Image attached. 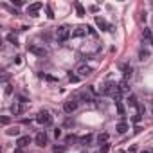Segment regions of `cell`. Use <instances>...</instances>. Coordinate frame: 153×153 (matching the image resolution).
<instances>
[{
    "instance_id": "9",
    "label": "cell",
    "mask_w": 153,
    "mask_h": 153,
    "mask_svg": "<svg viewBox=\"0 0 153 153\" xmlns=\"http://www.w3.org/2000/svg\"><path fill=\"white\" fill-rule=\"evenodd\" d=\"M96 25H97L101 31H110V24H108L104 18H101V16H96Z\"/></svg>"
},
{
    "instance_id": "21",
    "label": "cell",
    "mask_w": 153,
    "mask_h": 153,
    "mask_svg": "<svg viewBox=\"0 0 153 153\" xmlns=\"http://www.w3.org/2000/svg\"><path fill=\"white\" fill-rule=\"evenodd\" d=\"M144 38H146L148 41H151V43H153V34H151V31H149L148 27L144 29Z\"/></svg>"
},
{
    "instance_id": "7",
    "label": "cell",
    "mask_w": 153,
    "mask_h": 153,
    "mask_svg": "<svg viewBox=\"0 0 153 153\" xmlns=\"http://www.w3.org/2000/svg\"><path fill=\"white\" fill-rule=\"evenodd\" d=\"M43 7V4L41 2H36V4H31V6H27V15L29 16H38V11Z\"/></svg>"
},
{
    "instance_id": "32",
    "label": "cell",
    "mask_w": 153,
    "mask_h": 153,
    "mask_svg": "<svg viewBox=\"0 0 153 153\" xmlns=\"http://www.w3.org/2000/svg\"><path fill=\"white\" fill-rule=\"evenodd\" d=\"M54 135H56V139L61 137V130H54Z\"/></svg>"
},
{
    "instance_id": "34",
    "label": "cell",
    "mask_w": 153,
    "mask_h": 153,
    "mask_svg": "<svg viewBox=\"0 0 153 153\" xmlns=\"http://www.w3.org/2000/svg\"><path fill=\"white\" fill-rule=\"evenodd\" d=\"M15 63H16V65H20V63H22V59H20V56H16V58H15Z\"/></svg>"
},
{
    "instance_id": "25",
    "label": "cell",
    "mask_w": 153,
    "mask_h": 153,
    "mask_svg": "<svg viewBox=\"0 0 153 153\" xmlns=\"http://www.w3.org/2000/svg\"><path fill=\"white\" fill-rule=\"evenodd\" d=\"M69 79H70V81H74V83H78V81H79L81 78H79L78 74H69Z\"/></svg>"
},
{
    "instance_id": "26",
    "label": "cell",
    "mask_w": 153,
    "mask_h": 153,
    "mask_svg": "<svg viewBox=\"0 0 153 153\" xmlns=\"http://www.w3.org/2000/svg\"><path fill=\"white\" fill-rule=\"evenodd\" d=\"M86 33H88L90 36H96V31H94V29H92L90 25H86Z\"/></svg>"
},
{
    "instance_id": "8",
    "label": "cell",
    "mask_w": 153,
    "mask_h": 153,
    "mask_svg": "<svg viewBox=\"0 0 153 153\" xmlns=\"http://www.w3.org/2000/svg\"><path fill=\"white\" fill-rule=\"evenodd\" d=\"M34 142H36L38 146H45V144L49 142V137H47V133H45V132H40V133L34 137Z\"/></svg>"
},
{
    "instance_id": "18",
    "label": "cell",
    "mask_w": 153,
    "mask_h": 153,
    "mask_svg": "<svg viewBox=\"0 0 153 153\" xmlns=\"http://www.w3.org/2000/svg\"><path fill=\"white\" fill-rule=\"evenodd\" d=\"M108 139H110V137H108V133H99L97 142H99V144H106V142H108Z\"/></svg>"
},
{
    "instance_id": "13",
    "label": "cell",
    "mask_w": 153,
    "mask_h": 153,
    "mask_svg": "<svg viewBox=\"0 0 153 153\" xmlns=\"http://www.w3.org/2000/svg\"><path fill=\"white\" fill-rule=\"evenodd\" d=\"M115 130H117L119 133H126V132H128V124H126V123L123 121V123H119V124L115 126Z\"/></svg>"
},
{
    "instance_id": "20",
    "label": "cell",
    "mask_w": 153,
    "mask_h": 153,
    "mask_svg": "<svg viewBox=\"0 0 153 153\" xmlns=\"http://www.w3.org/2000/svg\"><path fill=\"white\" fill-rule=\"evenodd\" d=\"M74 6H76V11H78V15H79V16H83V15H85V7H83L79 2H76Z\"/></svg>"
},
{
    "instance_id": "35",
    "label": "cell",
    "mask_w": 153,
    "mask_h": 153,
    "mask_svg": "<svg viewBox=\"0 0 153 153\" xmlns=\"http://www.w3.org/2000/svg\"><path fill=\"white\" fill-rule=\"evenodd\" d=\"M15 153H24V151H22V148H16V149H15Z\"/></svg>"
},
{
    "instance_id": "30",
    "label": "cell",
    "mask_w": 153,
    "mask_h": 153,
    "mask_svg": "<svg viewBox=\"0 0 153 153\" xmlns=\"http://www.w3.org/2000/svg\"><path fill=\"white\" fill-rule=\"evenodd\" d=\"M2 124H4V126L9 124V117H2Z\"/></svg>"
},
{
    "instance_id": "27",
    "label": "cell",
    "mask_w": 153,
    "mask_h": 153,
    "mask_svg": "<svg viewBox=\"0 0 153 153\" xmlns=\"http://www.w3.org/2000/svg\"><path fill=\"white\" fill-rule=\"evenodd\" d=\"M15 6H24V0H13Z\"/></svg>"
},
{
    "instance_id": "1",
    "label": "cell",
    "mask_w": 153,
    "mask_h": 153,
    "mask_svg": "<svg viewBox=\"0 0 153 153\" xmlns=\"http://www.w3.org/2000/svg\"><path fill=\"white\" fill-rule=\"evenodd\" d=\"M70 36H72V31H70L69 25H59V27L56 29V40H58L59 43H65Z\"/></svg>"
},
{
    "instance_id": "3",
    "label": "cell",
    "mask_w": 153,
    "mask_h": 153,
    "mask_svg": "<svg viewBox=\"0 0 153 153\" xmlns=\"http://www.w3.org/2000/svg\"><path fill=\"white\" fill-rule=\"evenodd\" d=\"M36 123L41 124V126H51L52 124V115L47 110H40L38 115H36Z\"/></svg>"
},
{
    "instance_id": "16",
    "label": "cell",
    "mask_w": 153,
    "mask_h": 153,
    "mask_svg": "<svg viewBox=\"0 0 153 153\" xmlns=\"http://www.w3.org/2000/svg\"><path fill=\"white\" fill-rule=\"evenodd\" d=\"M123 70H124V78H126V79L133 76V70H132V67H128V65H123Z\"/></svg>"
},
{
    "instance_id": "4",
    "label": "cell",
    "mask_w": 153,
    "mask_h": 153,
    "mask_svg": "<svg viewBox=\"0 0 153 153\" xmlns=\"http://www.w3.org/2000/svg\"><path fill=\"white\" fill-rule=\"evenodd\" d=\"M78 104H79V101L76 99V97H72V99H69V101H65V104H63V110L67 112V114H72L76 108H78Z\"/></svg>"
},
{
    "instance_id": "5",
    "label": "cell",
    "mask_w": 153,
    "mask_h": 153,
    "mask_svg": "<svg viewBox=\"0 0 153 153\" xmlns=\"http://www.w3.org/2000/svg\"><path fill=\"white\" fill-rule=\"evenodd\" d=\"M27 49H29V52H33V54H36V56H45V54H47V49L36 45V43H31Z\"/></svg>"
},
{
    "instance_id": "19",
    "label": "cell",
    "mask_w": 153,
    "mask_h": 153,
    "mask_svg": "<svg viewBox=\"0 0 153 153\" xmlns=\"http://www.w3.org/2000/svg\"><path fill=\"white\" fill-rule=\"evenodd\" d=\"M6 38H7V41H11V43H13V45H18V38H16V36H15L13 33H9V34H7Z\"/></svg>"
},
{
    "instance_id": "11",
    "label": "cell",
    "mask_w": 153,
    "mask_h": 153,
    "mask_svg": "<svg viewBox=\"0 0 153 153\" xmlns=\"http://www.w3.org/2000/svg\"><path fill=\"white\" fill-rule=\"evenodd\" d=\"M86 34V25H79V27H76L74 31H72V36L74 38H81V36H85Z\"/></svg>"
},
{
    "instance_id": "31",
    "label": "cell",
    "mask_w": 153,
    "mask_h": 153,
    "mask_svg": "<svg viewBox=\"0 0 153 153\" xmlns=\"http://www.w3.org/2000/svg\"><path fill=\"white\" fill-rule=\"evenodd\" d=\"M74 141H76V137H74V135H69V137H67V142H74Z\"/></svg>"
},
{
    "instance_id": "2",
    "label": "cell",
    "mask_w": 153,
    "mask_h": 153,
    "mask_svg": "<svg viewBox=\"0 0 153 153\" xmlns=\"http://www.w3.org/2000/svg\"><path fill=\"white\" fill-rule=\"evenodd\" d=\"M101 94H103V96H112V97H115V96L119 94V85H115V83H112V81L104 83V86L101 88Z\"/></svg>"
},
{
    "instance_id": "28",
    "label": "cell",
    "mask_w": 153,
    "mask_h": 153,
    "mask_svg": "<svg viewBox=\"0 0 153 153\" xmlns=\"http://www.w3.org/2000/svg\"><path fill=\"white\" fill-rule=\"evenodd\" d=\"M63 151H65V148H58V146L54 148V153H63Z\"/></svg>"
},
{
    "instance_id": "36",
    "label": "cell",
    "mask_w": 153,
    "mask_h": 153,
    "mask_svg": "<svg viewBox=\"0 0 153 153\" xmlns=\"http://www.w3.org/2000/svg\"><path fill=\"white\" fill-rule=\"evenodd\" d=\"M142 153H146V151H142Z\"/></svg>"
},
{
    "instance_id": "15",
    "label": "cell",
    "mask_w": 153,
    "mask_h": 153,
    "mask_svg": "<svg viewBox=\"0 0 153 153\" xmlns=\"http://www.w3.org/2000/svg\"><path fill=\"white\" fill-rule=\"evenodd\" d=\"M6 133L7 135H20V128L18 126H11V128L6 130Z\"/></svg>"
},
{
    "instance_id": "33",
    "label": "cell",
    "mask_w": 153,
    "mask_h": 153,
    "mask_svg": "<svg viewBox=\"0 0 153 153\" xmlns=\"http://www.w3.org/2000/svg\"><path fill=\"white\" fill-rule=\"evenodd\" d=\"M6 94H7V96L11 94V86H9V85H6Z\"/></svg>"
},
{
    "instance_id": "29",
    "label": "cell",
    "mask_w": 153,
    "mask_h": 153,
    "mask_svg": "<svg viewBox=\"0 0 153 153\" xmlns=\"http://www.w3.org/2000/svg\"><path fill=\"white\" fill-rule=\"evenodd\" d=\"M41 76H43V74H41ZM43 78L49 79V81H56V78H54V76H43Z\"/></svg>"
},
{
    "instance_id": "23",
    "label": "cell",
    "mask_w": 153,
    "mask_h": 153,
    "mask_svg": "<svg viewBox=\"0 0 153 153\" xmlns=\"http://www.w3.org/2000/svg\"><path fill=\"white\" fill-rule=\"evenodd\" d=\"M119 92H128V83L126 81H121L119 83Z\"/></svg>"
},
{
    "instance_id": "22",
    "label": "cell",
    "mask_w": 153,
    "mask_h": 153,
    "mask_svg": "<svg viewBox=\"0 0 153 153\" xmlns=\"http://www.w3.org/2000/svg\"><path fill=\"white\" fill-rule=\"evenodd\" d=\"M128 104H130V106H133V108L137 106V99H135V96H128Z\"/></svg>"
},
{
    "instance_id": "14",
    "label": "cell",
    "mask_w": 153,
    "mask_h": 153,
    "mask_svg": "<svg viewBox=\"0 0 153 153\" xmlns=\"http://www.w3.org/2000/svg\"><path fill=\"white\" fill-rule=\"evenodd\" d=\"M11 112H13L15 115H20L22 112H24V106H22V104H13V106H11Z\"/></svg>"
},
{
    "instance_id": "6",
    "label": "cell",
    "mask_w": 153,
    "mask_h": 153,
    "mask_svg": "<svg viewBox=\"0 0 153 153\" xmlns=\"http://www.w3.org/2000/svg\"><path fill=\"white\" fill-rule=\"evenodd\" d=\"M76 72H78L79 78H86V76H90V74H92V67H90V65H79Z\"/></svg>"
},
{
    "instance_id": "10",
    "label": "cell",
    "mask_w": 153,
    "mask_h": 153,
    "mask_svg": "<svg viewBox=\"0 0 153 153\" xmlns=\"http://www.w3.org/2000/svg\"><path fill=\"white\" fill-rule=\"evenodd\" d=\"M29 144H31V137H29V135H22V137L16 139V146H18V148H25V146H29Z\"/></svg>"
},
{
    "instance_id": "24",
    "label": "cell",
    "mask_w": 153,
    "mask_h": 153,
    "mask_svg": "<svg viewBox=\"0 0 153 153\" xmlns=\"http://www.w3.org/2000/svg\"><path fill=\"white\" fill-rule=\"evenodd\" d=\"M108 151H110V144H108V142H106V144H103V146H101V149H99V153H108Z\"/></svg>"
},
{
    "instance_id": "12",
    "label": "cell",
    "mask_w": 153,
    "mask_h": 153,
    "mask_svg": "<svg viewBox=\"0 0 153 153\" xmlns=\"http://www.w3.org/2000/svg\"><path fill=\"white\" fill-rule=\"evenodd\" d=\"M78 141H79V144H83V146H85V144H90V142H92V135H90V133H86V135L79 137Z\"/></svg>"
},
{
    "instance_id": "17",
    "label": "cell",
    "mask_w": 153,
    "mask_h": 153,
    "mask_svg": "<svg viewBox=\"0 0 153 153\" xmlns=\"http://www.w3.org/2000/svg\"><path fill=\"white\" fill-rule=\"evenodd\" d=\"M148 58H149V51H148V49H141V51H139V59L144 61V59H148Z\"/></svg>"
}]
</instances>
